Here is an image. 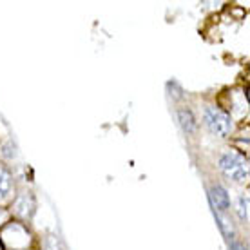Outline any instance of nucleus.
<instances>
[{"label": "nucleus", "mask_w": 250, "mask_h": 250, "mask_svg": "<svg viewBox=\"0 0 250 250\" xmlns=\"http://www.w3.org/2000/svg\"><path fill=\"white\" fill-rule=\"evenodd\" d=\"M219 170L223 172L227 180L236 183H243L247 178H249V167H247V162L243 158L236 154V152H223L218 160Z\"/></svg>", "instance_id": "f257e3e1"}, {"label": "nucleus", "mask_w": 250, "mask_h": 250, "mask_svg": "<svg viewBox=\"0 0 250 250\" xmlns=\"http://www.w3.org/2000/svg\"><path fill=\"white\" fill-rule=\"evenodd\" d=\"M203 120H205L207 129L216 134V136L227 138L232 131V120L229 114L223 111H219L216 107H207L203 113Z\"/></svg>", "instance_id": "f03ea898"}, {"label": "nucleus", "mask_w": 250, "mask_h": 250, "mask_svg": "<svg viewBox=\"0 0 250 250\" xmlns=\"http://www.w3.org/2000/svg\"><path fill=\"white\" fill-rule=\"evenodd\" d=\"M210 200H212V205L216 212H218V210L225 212V210H229V207H230L229 194H227V190L221 187V185H214V187L210 188Z\"/></svg>", "instance_id": "7ed1b4c3"}, {"label": "nucleus", "mask_w": 250, "mask_h": 250, "mask_svg": "<svg viewBox=\"0 0 250 250\" xmlns=\"http://www.w3.org/2000/svg\"><path fill=\"white\" fill-rule=\"evenodd\" d=\"M178 120H180V124H182L183 131L185 132L196 131V118H194L192 111H188V109H180V111H178Z\"/></svg>", "instance_id": "20e7f679"}, {"label": "nucleus", "mask_w": 250, "mask_h": 250, "mask_svg": "<svg viewBox=\"0 0 250 250\" xmlns=\"http://www.w3.org/2000/svg\"><path fill=\"white\" fill-rule=\"evenodd\" d=\"M11 176L7 170H4L0 167V201H6L11 194Z\"/></svg>", "instance_id": "39448f33"}, {"label": "nucleus", "mask_w": 250, "mask_h": 250, "mask_svg": "<svg viewBox=\"0 0 250 250\" xmlns=\"http://www.w3.org/2000/svg\"><path fill=\"white\" fill-rule=\"evenodd\" d=\"M247 207H249V201H247V198L239 196V198H238V216H239V219H241V221H247V218H249Z\"/></svg>", "instance_id": "423d86ee"}, {"label": "nucleus", "mask_w": 250, "mask_h": 250, "mask_svg": "<svg viewBox=\"0 0 250 250\" xmlns=\"http://www.w3.org/2000/svg\"><path fill=\"white\" fill-rule=\"evenodd\" d=\"M230 250H247V249H245L241 243H232L230 245Z\"/></svg>", "instance_id": "0eeeda50"}]
</instances>
